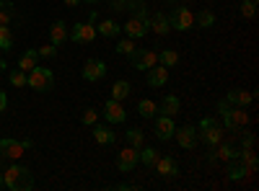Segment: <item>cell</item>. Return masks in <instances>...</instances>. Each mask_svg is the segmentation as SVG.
<instances>
[{
    "mask_svg": "<svg viewBox=\"0 0 259 191\" xmlns=\"http://www.w3.org/2000/svg\"><path fill=\"white\" fill-rule=\"evenodd\" d=\"M3 181H6V188H11V191H31L36 186L31 171L24 168V165H18V163H13L3 173Z\"/></svg>",
    "mask_w": 259,
    "mask_h": 191,
    "instance_id": "cell-1",
    "label": "cell"
},
{
    "mask_svg": "<svg viewBox=\"0 0 259 191\" xmlns=\"http://www.w3.org/2000/svg\"><path fill=\"white\" fill-rule=\"evenodd\" d=\"M26 86L39 93H50L55 88V73L50 68H34L26 73Z\"/></svg>",
    "mask_w": 259,
    "mask_h": 191,
    "instance_id": "cell-2",
    "label": "cell"
},
{
    "mask_svg": "<svg viewBox=\"0 0 259 191\" xmlns=\"http://www.w3.org/2000/svg\"><path fill=\"white\" fill-rule=\"evenodd\" d=\"M197 137H202V142H205L207 147H215V145L223 140V126L215 121V119L205 116V119L197 124Z\"/></svg>",
    "mask_w": 259,
    "mask_h": 191,
    "instance_id": "cell-3",
    "label": "cell"
},
{
    "mask_svg": "<svg viewBox=\"0 0 259 191\" xmlns=\"http://www.w3.org/2000/svg\"><path fill=\"white\" fill-rule=\"evenodd\" d=\"M68 39H73L75 44H91L96 39V21H85V24H75L73 31H68Z\"/></svg>",
    "mask_w": 259,
    "mask_h": 191,
    "instance_id": "cell-4",
    "label": "cell"
},
{
    "mask_svg": "<svg viewBox=\"0 0 259 191\" xmlns=\"http://www.w3.org/2000/svg\"><path fill=\"white\" fill-rule=\"evenodd\" d=\"M127 57L135 70H148V68L158 65V52H153V49H133Z\"/></svg>",
    "mask_w": 259,
    "mask_h": 191,
    "instance_id": "cell-5",
    "label": "cell"
},
{
    "mask_svg": "<svg viewBox=\"0 0 259 191\" xmlns=\"http://www.w3.org/2000/svg\"><path fill=\"white\" fill-rule=\"evenodd\" d=\"M223 124H226L228 132H239L249 124V114L241 109V106H231V109L223 114Z\"/></svg>",
    "mask_w": 259,
    "mask_h": 191,
    "instance_id": "cell-6",
    "label": "cell"
},
{
    "mask_svg": "<svg viewBox=\"0 0 259 191\" xmlns=\"http://www.w3.org/2000/svg\"><path fill=\"white\" fill-rule=\"evenodd\" d=\"M168 24H171V29L189 31V29L194 26V16H192V11H189V8L177 6L174 11H171V16H168Z\"/></svg>",
    "mask_w": 259,
    "mask_h": 191,
    "instance_id": "cell-7",
    "label": "cell"
},
{
    "mask_svg": "<svg viewBox=\"0 0 259 191\" xmlns=\"http://www.w3.org/2000/svg\"><path fill=\"white\" fill-rule=\"evenodd\" d=\"M138 163H140V150H135V147H122L119 155H117L119 171H122V173H130Z\"/></svg>",
    "mask_w": 259,
    "mask_h": 191,
    "instance_id": "cell-8",
    "label": "cell"
},
{
    "mask_svg": "<svg viewBox=\"0 0 259 191\" xmlns=\"http://www.w3.org/2000/svg\"><path fill=\"white\" fill-rule=\"evenodd\" d=\"M24 153H26L24 140H11V137L0 140V155H3V158H8V160H18Z\"/></svg>",
    "mask_w": 259,
    "mask_h": 191,
    "instance_id": "cell-9",
    "label": "cell"
},
{
    "mask_svg": "<svg viewBox=\"0 0 259 191\" xmlns=\"http://www.w3.org/2000/svg\"><path fill=\"white\" fill-rule=\"evenodd\" d=\"M174 137H177V142H179V147H184V150H192V147H197V126H192V124H184L182 130H177L174 132Z\"/></svg>",
    "mask_w": 259,
    "mask_h": 191,
    "instance_id": "cell-10",
    "label": "cell"
},
{
    "mask_svg": "<svg viewBox=\"0 0 259 191\" xmlns=\"http://www.w3.org/2000/svg\"><path fill=\"white\" fill-rule=\"evenodd\" d=\"M104 75H106V62H104V59H85V65H83V78H85V80L96 83V80H101Z\"/></svg>",
    "mask_w": 259,
    "mask_h": 191,
    "instance_id": "cell-11",
    "label": "cell"
},
{
    "mask_svg": "<svg viewBox=\"0 0 259 191\" xmlns=\"http://www.w3.org/2000/svg\"><path fill=\"white\" fill-rule=\"evenodd\" d=\"M104 116H106V121H109V124H122V121L127 119V111L122 109L119 101L109 98V101L104 103Z\"/></svg>",
    "mask_w": 259,
    "mask_h": 191,
    "instance_id": "cell-12",
    "label": "cell"
},
{
    "mask_svg": "<svg viewBox=\"0 0 259 191\" xmlns=\"http://www.w3.org/2000/svg\"><path fill=\"white\" fill-rule=\"evenodd\" d=\"M122 31L130 36V39H143L145 34H148V24L143 18H135V16H130L127 18V24L122 26Z\"/></svg>",
    "mask_w": 259,
    "mask_h": 191,
    "instance_id": "cell-13",
    "label": "cell"
},
{
    "mask_svg": "<svg viewBox=\"0 0 259 191\" xmlns=\"http://www.w3.org/2000/svg\"><path fill=\"white\" fill-rule=\"evenodd\" d=\"M145 73H148L145 80H148L150 88H161V86L168 83V68H163V65H153V68H148Z\"/></svg>",
    "mask_w": 259,
    "mask_h": 191,
    "instance_id": "cell-14",
    "label": "cell"
},
{
    "mask_svg": "<svg viewBox=\"0 0 259 191\" xmlns=\"http://www.w3.org/2000/svg\"><path fill=\"white\" fill-rule=\"evenodd\" d=\"M148 31H153V34H158V36H166V34L171 31L168 16H163V13H150V18H148Z\"/></svg>",
    "mask_w": 259,
    "mask_h": 191,
    "instance_id": "cell-15",
    "label": "cell"
},
{
    "mask_svg": "<svg viewBox=\"0 0 259 191\" xmlns=\"http://www.w3.org/2000/svg\"><path fill=\"white\" fill-rule=\"evenodd\" d=\"M177 132V124H174V116H158L156 119V137L158 140H171Z\"/></svg>",
    "mask_w": 259,
    "mask_h": 191,
    "instance_id": "cell-16",
    "label": "cell"
},
{
    "mask_svg": "<svg viewBox=\"0 0 259 191\" xmlns=\"http://www.w3.org/2000/svg\"><path fill=\"white\" fill-rule=\"evenodd\" d=\"M153 168H156V173H161V176H166V178L179 176V165H177L174 158H156Z\"/></svg>",
    "mask_w": 259,
    "mask_h": 191,
    "instance_id": "cell-17",
    "label": "cell"
},
{
    "mask_svg": "<svg viewBox=\"0 0 259 191\" xmlns=\"http://www.w3.org/2000/svg\"><path fill=\"white\" fill-rule=\"evenodd\" d=\"M65 41H68V26H65V21H55L50 26V44L60 47Z\"/></svg>",
    "mask_w": 259,
    "mask_h": 191,
    "instance_id": "cell-18",
    "label": "cell"
},
{
    "mask_svg": "<svg viewBox=\"0 0 259 191\" xmlns=\"http://www.w3.org/2000/svg\"><path fill=\"white\" fill-rule=\"evenodd\" d=\"M94 140L99 142V145H112L114 140H117V135H114V130L112 126H106V124H94Z\"/></svg>",
    "mask_w": 259,
    "mask_h": 191,
    "instance_id": "cell-19",
    "label": "cell"
},
{
    "mask_svg": "<svg viewBox=\"0 0 259 191\" xmlns=\"http://www.w3.org/2000/svg\"><path fill=\"white\" fill-rule=\"evenodd\" d=\"M226 173H228V178H231V181H239V178L249 176L246 163H244L241 158H231V160H228V168H226Z\"/></svg>",
    "mask_w": 259,
    "mask_h": 191,
    "instance_id": "cell-20",
    "label": "cell"
},
{
    "mask_svg": "<svg viewBox=\"0 0 259 191\" xmlns=\"http://www.w3.org/2000/svg\"><path fill=\"white\" fill-rule=\"evenodd\" d=\"M226 101H228L231 106H241V109H246V106L254 101V93H251V91H228Z\"/></svg>",
    "mask_w": 259,
    "mask_h": 191,
    "instance_id": "cell-21",
    "label": "cell"
},
{
    "mask_svg": "<svg viewBox=\"0 0 259 191\" xmlns=\"http://www.w3.org/2000/svg\"><path fill=\"white\" fill-rule=\"evenodd\" d=\"M158 111H161L163 116H177V114L182 111V103H179V98H177V96H166V98H163V103L158 106Z\"/></svg>",
    "mask_w": 259,
    "mask_h": 191,
    "instance_id": "cell-22",
    "label": "cell"
},
{
    "mask_svg": "<svg viewBox=\"0 0 259 191\" xmlns=\"http://www.w3.org/2000/svg\"><path fill=\"white\" fill-rule=\"evenodd\" d=\"M36 59H39V52L36 49H26L24 54L18 57V70H24V73L34 70L36 68Z\"/></svg>",
    "mask_w": 259,
    "mask_h": 191,
    "instance_id": "cell-23",
    "label": "cell"
},
{
    "mask_svg": "<svg viewBox=\"0 0 259 191\" xmlns=\"http://www.w3.org/2000/svg\"><path fill=\"white\" fill-rule=\"evenodd\" d=\"M119 31H122V26L117 24V21H101V24L96 26V34H101V36H106V39H112V36H119Z\"/></svg>",
    "mask_w": 259,
    "mask_h": 191,
    "instance_id": "cell-24",
    "label": "cell"
},
{
    "mask_svg": "<svg viewBox=\"0 0 259 191\" xmlns=\"http://www.w3.org/2000/svg\"><path fill=\"white\" fill-rule=\"evenodd\" d=\"M16 18V6L11 0H0V26H8Z\"/></svg>",
    "mask_w": 259,
    "mask_h": 191,
    "instance_id": "cell-25",
    "label": "cell"
},
{
    "mask_svg": "<svg viewBox=\"0 0 259 191\" xmlns=\"http://www.w3.org/2000/svg\"><path fill=\"white\" fill-rule=\"evenodd\" d=\"M138 114L145 116V119H153V116L158 114V103H156V101H150V98L138 101Z\"/></svg>",
    "mask_w": 259,
    "mask_h": 191,
    "instance_id": "cell-26",
    "label": "cell"
},
{
    "mask_svg": "<svg viewBox=\"0 0 259 191\" xmlns=\"http://www.w3.org/2000/svg\"><path fill=\"white\" fill-rule=\"evenodd\" d=\"M221 147H218V150H215V153H218V158H223V160H231V158H239V147H236L233 142H218Z\"/></svg>",
    "mask_w": 259,
    "mask_h": 191,
    "instance_id": "cell-27",
    "label": "cell"
},
{
    "mask_svg": "<svg viewBox=\"0 0 259 191\" xmlns=\"http://www.w3.org/2000/svg\"><path fill=\"white\" fill-rule=\"evenodd\" d=\"M127 142H130V147L140 150V147L145 145V135L138 130V126H133V130H127Z\"/></svg>",
    "mask_w": 259,
    "mask_h": 191,
    "instance_id": "cell-28",
    "label": "cell"
},
{
    "mask_svg": "<svg viewBox=\"0 0 259 191\" xmlns=\"http://www.w3.org/2000/svg\"><path fill=\"white\" fill-rule=\"evenodd\" d=\"M127 96H130V83L127 80H117L112 86V98L114 101H124Z\"/></svg>",
    "mask_w": 259,
    "mask_h": 191,
    "instance_id": "cell-29",
    "label": "cell"
},
{
    "mask_svg": "<svg viewBox=\"0 0 259 191\" xmlns=\"http://www.w3.org/2000/svg\"><path fill=\"white\" fill-rule=\"evenodd\" d=\"M194 21H197V26H200V29H210V26L215 24V13H212V11H207V8H202Z\"/></svg>",
    "mask_w": 259,
    "mask_h": 191,
    "instance_id": "cell-30",
    "label": "cell"
},
{
    "mask_svg": "<svg viewBox=\"0 0 259 191\" xmlns=\"http://www.w3.org/2000/svg\"><path fill=\"white\" fill-rule=\"evenodd\" d=\"M156 158H158V150H156V147H145V145L140 147V163H145V165L153 168Z\"/></svg>",
    "mask_w": 259,
    "mask_h": 191,
    "instance_id": "cell-31",
    "label": "cell"
},
{
    "mask_svg": "<svg viewBox=\"0 0 259 191\" xmlns=\"http://www.w3.org/2000/svg\"><path fill=\"white\" fill-rule=\"evenodd\" d=\"M158 62H161L163 68H174L177 62H179V54H177L174 49H163V52L158 54Z\"/></svg>",
    "mask_w": 259,
    "mask_h": 191,
    "instance_id": "cell-32",
    "label": "cell"
},
{
    "mask_svg": "<svg viewBox=\"0 0 259 191\" xmlns=\"http://www.w3.org/2000/svg\"><path fill=\"white\" fill-rule=\"evenodd\" d=\"M0 49H6V52L13 49V34L8 26H0Z\"/></svg>",
    "mask_w": 259,
    "mask_h": 191,
    "instance_id": "cell-33",
    "label": "cell"
},
{
    "mask_svg": "<svg viewBox=\"0 0 259 191\" xmlns=\"http://www.w3.org/2000/svg\"><path fill=\"white\" fill-rule=\"evenodd\" d=\"M239 158L246 163V171L249 173H256V155H254V150H241Z\"/></svg>",
    "mask_w": 259,
    "mask_h": 191,
    "instance_id": "cell-34",
    "label": "cell"
},
{
    "mask_svg": "<svg viewBox=\"0 0 259 191\" xmlns=\"http://www.w3.org/2000/svg\"><path fill=\"white\" fill-rule=\"evenodd\" d=\"M8 80H11V86H16V88H24V86H26V73H24V70H11Z\"/></svg>",
    "mask_w": 259,
    "mask_h": 191,
    "instance_id": "cell-35",
    "label": "cell"
},
{
    "mask_svg": "<svg viewBox=\"0 0 259 191\" xmlns=\"http://www.w3.org/2000/svg\"><path fill=\"white\" fill-rule=\"evenodd\" d=\"M133 49H135V39H130V36H127V39H122L119 44L114 47V52H117V54H124V57H127L130 52H133Z\"/></svg>",
    "mask_w": 259,
    "mask_h": 191,
    "instance_id": "cell-36",
    "label": "cell"
},
{
    "mask_svg": "<svg viewBox=\"0 0 259 191\" xmlns=\"http://www.w3.org/2000/svg\"><path fill=\"white\" fill-rule=\"evenodd\" d=\"M80 121H83L85 126H94V124L99 121V111H96V109H83V114H80Z\"/></svg>",
    "mask_w": 259,
    "mask_h": 191,
    "instance_id": "cell-37",
    "label": "cell"
},
{
    "mask_svg": "<svg viewBox=\"0 0 259 191\" xmlns=\"http://www.w3.org/2000/svg\"><path fill=\"white\" fill-rule=\"evenodd\" d=\"M241 16L244 18H254L256 16V3H251V0H241Z\"/></svg>",
    "mask_w": 259,
    "mask_h": 191,
    "instance_id": "cell-38",
    "label": "cell"
},
{
    "mask_svg": "<svg viewBox=\"0 0 259 191\" xmlns=\"http://www.w3.org/2000/svg\"><path fill=\"white\" fill-rule=\"evenodd\" d=\"M36 52H39V57H55L57 54V47L55 44H45V47H39Z\"/></svg>",
    "mask_w": 259,
    "mask_h": 191,
    "instance_id": "cell-39",
    "label": "cell"
},
{
    "mask_svg": "<svg viewBox=\"0 0 259 191\" xmlns=\"http://www.w3.org/2000/svg\"><path fill=\"white\" fill-rule=\"evenodd\" d=\"M241 150H254V135H246V137H244ZM241 150H239V153H241Z\"/></svg>",
    "mask_w": 259,
    "mask_h": 191,
    "instance_id": "cell-40",
    "label": "cell"
},
{
    "mask_svg": "<svg viewBox=\"0 0 259 191\" xmlns=\"http://www.w3.org/2000/svg\"><path fill=\"white\" fill-rule=\"evenodd\" d=\"M228 109H231V103H228V101H226V98H223V101H221V103H218V111H221V116H223V114H226V111H228Z\"/></svg>",
    "mask_w": 259,
    "mask_h": 191,
    "instance_id": "cell-41",
    "label": "cell"
},
{
    "mask_svg": "<svg viewBox=\"0 0 259 191\" xmlns=\"http://www.w3.org/2000/svg\"><path fill=\"white\" fill-rule=\"evenodd\" d=\"M6 106H8V98H6L3 91H0V111H6Z\"/></svg>",
    "mask_w": 259,
    "mask_h": 191,
    "instance_id": "cell-42",
    "label": "cell"
},
{
    "mask_svg": "<svg viewBox=\"0 0 259 191\" xmlns=\"http://www.w3.org/2000/svg\"><path fill=\"white\" fill-rule=\"evenodd\" d=\"M65 6H68V8H75V6H78V0H65Z\"/></svg>",
    "mask_w": 259,
    "mask_h": 191,
    "instance_id": "cell-43",
    "label": "cell"
},
{
    "mask_svg": "<svg viewBox=\"0 0 259 191\" xmlns=\"http://www.w3.org/2000/svg\"><path fill=\"white\" fill-rule=\"evenodd\" d=\"M6 70V59H0V73H3Z\"/></svg>",
    "mask_w": 259,
    "mask_h": 191,
    "instance_id": "cell-44",
    "label": "cell"
},
{
    "mask_svg": "<svg viewBox=\"0 0 259 191\" xmlns=\"http://www.w3.org/2000/svg\"><path fill=\"white\" fill-rule=\"evenodd\" d=\"M83 3H89V6H94V3H99V0H83Z\"/></svg>",
    "mask_w": 259,
    "mask_h": 191,
    "instance_id": "cell-45",
    "label": "cell"
},
{
    "mask_svg": "<svg viewBox=\"0 0 259 191\" xmlns=\"http://www.w3.org/2000/svg\"><path fill=\"white\" fill-rule=\"evenodd\" d=\"M0 188H6V181H3V176H0Z\"/></svg>",
    "mask_w": 259,
    "mask_h": 191,
    "instance_id": "cell-46",
    "label": "cell"
},
{
    "mask_svg": "<svg viewBox=\"0 0 259 191\" xmlns=\"http://www.w3.org/2000/svg\"><path fill=\"white\" fill-rule=\"evenodd\" d=\"M168 3H177V0H168Z\"/></svg>",
    "mask_w": 259,
    "mask_h": 191,
    "instance_id": "cell-47",
    "label": "cell"
}]
</instances>
